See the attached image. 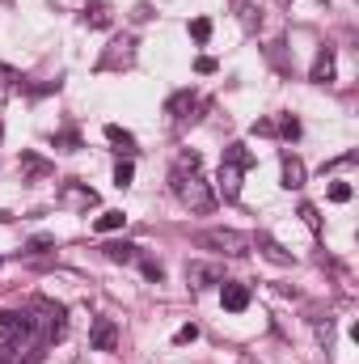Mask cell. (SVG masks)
<instances>
[{"instance_id": "obj_1", "label": "cell", "mask_w": 359, "mask_h": 364, "mask_svg": "<svg viewBox=\"0 0 359 364\" xmlns=\"http://www.w3.org/2000/svg\"><path fill=\"white\" fill-rule=\"evenodd\" d=\"M30 343H38L30 331V318L26 314H0V360H13Z\"/></svg>"}, {"instance_id": "obj_2", "label": "cell", "mask_w": 359, "mask_h": 364, "mask_svg": "<svg viewBox=\"0 0 359 364\" xmlns=\"http://www.w3.org/2000/svg\"><path fill=\"white\" fill-rule=\"evenodd\" d=\"M170 186H174V195H178L190 212H211V208H216V191L199 178V174H182V170H174V174H170Z\"/></svg>"}, {"instance_id": "obj_3", "label": "cell", "mask_w": 359, "mask_h": 364, "mask_svg": "<svg viewBox=\"0 0 359 364\" xmlns=\"http://www.w3.org/2000/svg\"><path fill=\"white\" fill-rule=\"evenodd\" d=\"M203 246H211V250H224V255L241 259V255H250V250H254V237H250V233H237V229H207V233H203Z\"/></svg>"}, {"instance_id": "obj_4", "label": "cell", "mask_w": 359, "mask_h": 364, "mask_svg": "<svg viewBox=\"0 0 359 364\" xmlns=\"http://www.w3.org/2000/svg\"><path fill=\"white\" fill-rule=\"evenodd\" d=\"M60 203L72 208V212H89V208H97V191L81 186V182H64L60 186Z\"/></svg>"}, {"instance_id": "obj_5", "label": "cell", "mask_w": 359, "mask_h": 364, "mask_svg": "<svg viewBox=\"0 0 359 364\" xmlns=\"http://www.w3.org/2000/svg\"><path fill=\"white\" fill-rule=\"evenodd\" d=\"M186 284H190V288L224 284V267H220V263H186Z\"/></svg>"}, {"instance_id": "obj_6", "label": "cell", "mask_w": 359, "mask_h": 364, "mask_svg": "<svg viewBox=\"0 0 359 364\" xmlns=\"http://www.w3.org/2000/svg\"><path fill=\"white\" fill-rule=\"evenodd\" d=\"M220 301H224V309H228V314H241V309H250V288H245V284L224 279V284H220Z\"/></svg>"}, {"instance_id": "obj_7", "label": "cell", "mask_w": 359, "mask_h": 364, "mask_svg": "<svg viewBox=\"0 0 359 364\" xmlns=\"http://www.w3.org/2000/svg\"><path fill=\"white\" fill-rule=\"evenodd\" d=\"M89 339H93L97 352H114V348H118V326H114L110 318H97L93 331H89Z\"/></svg>"}, {"instance_id": "obj_8", "label": "cell", "mask_w": 359, "mask_h": 364, "mask_svg": "<svg viewBox=\"0 0 359 364\" xmlns=\"http://www.w3.org/2000/svg\"><path fill=\"white\" fill-rule=\"evenodd\" d=\"M309 81H313V85H330V81H334V47H321V51H317V60H313V68H309Z\"/></svg>"}, {"instance_id": "obj_9", "label": "cell", "mask_w": 359, "mask_h": 364, "mask_svg": "<svg viewBox=\"0 0 359 364\" xmlns=\"http://www.w3.org/2000/svg\"><path fill=\"white\" fill-rule=\"evenodd\" d=\"M131 60H136V38H118V43H110V55L101 60V68H118V64L127 68Z\"/></svg>"}, {"instance_id": "obj_10", "label": "cell", "mask_w": 359, "mask_h": 364, "mask_svg": "<svg viewBox=\"0 0 359 364\" xmlns=\"http://www.w3.org/2000/svg\"><path fill=\"white\" fill-rule=\"evenodd\" d=\"M283 186L287 191H300L304 186V161L296 153H283Z\"/></svg>"}, {"instance_id": "obj_11", "label": "cell", "mask_w": 359, "mask_h": 364, "mask_svg": "<svg viewBox=\"0 0 359 364\" xmlns=\"http://www.w3.org/2000/svg\"><path fill=\"white\" fill-rule=\"evenodd\" d=\"M220 195L224 199H237L241 195V166H233V161L220 166Z\"/></svg>"}, {"instance_id": "obj_12", "label": "cell", "mask_w": 359, "mask_h": 364, "mask_svg": "<svg viewBox=\"0 0 359 364\" xmlns=\"http://www.w3.org/2000/svg\"><path fill=\"white\" fill-rule=\"evenodd\" d=\"M194 106H199V97H194L190 90H178L174 97H170V102H165V114H174V119L182 123V119H186V114H190Z\"/></svg>"}, {"instance_id": "obj_13", "label": "cell", "mask_w": 359, "mask_h": 364, "mask_svg": "<svg viewBox=\"0 0 359 364\" xmlns=\"http://www.w3.org/2000/svg\"><path fill=\"white\" fill-rule=\"evenodd\" d=\"M254 246H258V250L267 255L270 263H279V267H287V263H292V255H287V250H283V246H279V242H275L270 233H258V242H254Z\"/></svg>"}, {"instance_id": "obj_14", "label": "cell", "mask_w": 359, "mask_h": 364, "mask_svg": "<svg viewBox=\"0 0 359 364\" xmlns=\"http://www.w3.org/2000/svg\"><path fill=\"white\" fill-rule=\"evenodd\" d=\"M123 225H127V216H123L118 208H110V212H101V216L93 220V229H97V233H118Z\"/></svg>"}, {"instance_id": "obj_15", "label": "cell", "mask_w": 359, "mask_h": 364, "mask_svg": "<svg viewBox=\"0 0 359 364\" xmlns=\"http://www.w3.org/2000/svg\"><path fill=\"white\" fill-rule=\"evenodd\" d=\"M106 259H110V263H136L140 250H136L131 242H110V246H106Z\"/></svg>"}, {"instance_id": "obj_16", "label": "cell", "mask_w": 359, "mask_h": 364, "mask_svg": "<svg viewBox=\"0 0 359 364\" xmlns=\"http://www.w3.org/2000/svg\"><path fill=\"white\" fill-rule=\"evenodd\" d=\"M21 170H26L30 178H47V174H51V166H47L43 157H34V153H21Z\"/></svg>"}, {"instance_id": "obj_17", "label": "cell", "mask_w": 359, "mask_h": 364, "mask_svg": "<svg viewBox=\"0 0 359 364\" xmlns=\"http://www.w3.org/2000/svg\"><path fill=\"white\" fill-rule=\"evenodd\" d=\"M275 132H279L283 140H296V136H300V119H296V114H283V119L275 123Z\"/></svg>"}, {"instance_id": "obj_18", "label": "cell", "mask_w": 359, "mask_h": 364, "mask_svg": "<svg viewBox=\"0 0 359 364\" xmlns=\"http://www.w3.org/2000/svg\"><path fill=\"white\" fill-rule=\"evenodd\" d=\"M106 140H110V144H123V149H131V144H136V140H131V132H127V127H118V123H106Z\"/></svg>"}, {"instance_id": "obj_19", "label": "cell", "mask_w": 359, "mask_h": 364, "mask_svg": "<svg viewBox=\"0 0 359 364\" xmlns=\"http://www.w3.org/2000/svg\"><path fill=\"white\" fill-rule=\"evenodd\" d=\"M224 161H233V166H254V157H250V149L245 144H228V153H224Z\"/></svg>"}, {"instance_id": "obj_20", "label": "cell", "mask_w": 359, "mask_h": 364, "mask_svg": "<svg viewBox=\"0 0 359 364\" xmlns=\"http://www.w3.org/2000/svg\"><path fill=\"white\" fill-rule=\"evenodd\" d=\"M190 38H194V43H207V38H211V21H207V17H194V21H190Z\"/></svg>"}, {"instance_id": "obj_21", "label": "cell", "mask_w": 359, "mask_h": 364, "mask_svg": "<svg viewBox=\"0 0 359 364\" xmlns=\"http://www.w3.org/2000/svg\"><path fill=\"white\" fill-rule=\"evenodd\" d=\"M131 178H136V166L131 161H118L114 166V186H131Z\"/></svg>"}, {"instance_id": "obj_22", "label": "cell", "mask_w": 359, "mask_h": 364, "mask_svg": "<svg viewBox=\"0 0 359 364\" xmlns=\"http://www.w3.org/2000/svg\"><path fill=\"white\" fill-rule=\"evenodd\" d=\"M174 170H182V174H199V153H182L178 161H174Z\"/></svg>"}, {"instance_id": "obj_23", "label": "cell", "mask_w": 359, "mask_h": 364, "mask_svg": "<svg viewBox=\"0 0 359 364\" xmlns=\"http://www.w3.org/2000/svg\"><path fill=\"white\" fill-rule=\"evenodd\" d=\"M351 195H355V191H351L347 182H334V186H330V203H351Z\"/></svg>"}, {"instance_id": "obj_24", "label": "cell", "mask_w": 359, "mask_h": 364, "mask_svg": "<svg viewBox=\"0 0 359 364\" xmlns=\"http://www.w3.org/2000/svg\"><path fill=\"white\" fill-rule=\"evenodd\" d=\"M13 85H17V73L9 64H0V93H13Z\"/></svg>"}, {"instance_id": "obj_25", "label": "cell", "mask_w": 359, "mask_h": 364, "mask_svg": "<svg viewBox=\"0 0 359 364\" xmlns=\"http://www.w3.org/2000/svg\"><path fill=\"white\" fill-rule=\"evenodd\" d=\"M194 339H199V326H194V322L178 326V335H174V343H194Z\"/></svg>"}, {"instance_id": "obj_26", "label": "cell", "mask_w": 359, "mask_h": 364, "mask_svg": "<svg viewBox=\"0 0 359 364\" xmlns=\"http://www.w3.org/2000/svg\"><path fill=\"white\" fill-rule=\"evenodd\" d=\"M140 267H144V275H148L153 284H161V279H165V267H161V263H153V259H144Z\"/></svg>"}, {"instance_id": "obj_27", "label": "cell", "mask_w": 359, "mask_h": 364, "mask_svg": "<svg viewBox=\"0 0 359 364\" xmlns=\"http://www.w3.org/2000/svg\"><path fill=\"white\" fill-rule=\"evenodd\" d=\"M300 216H304V225H309V229H321V216H317V208H313V203H300Z\"/></svg>"}, {"instance_id": "obj_28", "label": "cell", "mask_w": 359, "mask_h": 364, "mask_svg": "<svg viewBox=\"0 0 359 364\" xmlns=\"http://www.w3.org/2000/svg\"><path fill=\"white\" fill-rule=\"evenodd\" d=\"M317 339L330 348V339H334V322H330V318H326V322H317Z\"/></svg>"}, {"instance_id": "obj_29", "label": "cell", "mask_w": 359, "mask_h": 364, "mask_svg": "<svg viewBox=\"0 0 359 364\" xmlns=\"http://www.w3.org/2000/svg\"><path fill=\"white\" fill-rule=\"evenodd\" d=\"M194 68H199V73H203V77H211V73H216V60H211V55H203V60H199V64H194Z\"/></svg>"}, {"instance_id": "obj_30", "label": "cell", "mask_w": 359, "mask_h": 364, "mask_svg": "<svg viewBox=\"0 0 359 364\" xmlns=\"http://www.w3.org/2000/svg\"><path fill=\"white\" fill-rule=\"evenodd\" d=\"M254 136H275V123L263 119V123H254Z\"/></svg>"}, {"instance_id": "obj_31", "label": "cell", "mask_w": 359, "mask_h": 364, "mask_svg": "<svg viewBox=\"0 0 359 364\" xmlns=\"http://www.w3.org/2000/svg\"><path fill=\"white\" fill-rule=\"evenodd\" d=\"M0 136H4V123H0Z\"/></svg>"}, {"instance_id": "obj_32", "label": "cell", "mask_w": 359, "mask_h": 364, "mask_svg": "<svg viewBox=\"0 0 359 364\" xmlns=\"http://www.w3.org/2000/svg\"><path fill=\"white\" fill-rule=\"evenodd\" d=\"M0 364H9V360H0Z\"/></svg>"}]
</instances>
